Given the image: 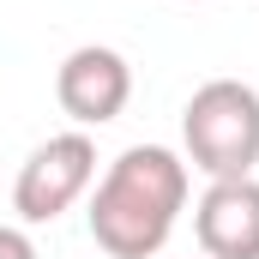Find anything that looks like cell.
<instances>
[{
  "mask_svg": "<svg viewBox=\"0 0 259 259\" xmlns=\"http://www.w3.org/2000/svg\"><path fill=\"white\" fill-rule=\"evenodd\" d=\"M193 169L169 145H127L91 187V241L109 259H157L187 211Z\"/></svg>",
  "mask_w": 259,
  "mask_h": 259,
  "instance_id": "obj_1",
  "label": "cell"
},
{
  "mask_svg": "<svg viewBox=\"0 0 259 259\" xmlns=\"http://www.w3.org/2000/svg\"><path fill=\"white\" fill-rule=\"evenodd\" d=\"M181 157L205 181H241L259 169V91L241 78H205L181 109Z\"/></svg>",
  "mask_w": 259,
  "mask_h": 259,
  "instance_id": "obj_2",
  "label": "cell"
},
{
  "mask_svg": "<svg viewBox=\"0 0 259 259\" xmlns=\"http://www.w3.org/2000/svg\"><path fill=\"white\" fill-rule=\"evenodd\" d=\"M91 187H97V139L84 127L49 133V139L18 163L12 211H18V223H55V217H66Z\"/></svg>",
  "mask_w": 259,
  "mask_h": 259,
  "instance_id": "obj_3",
  "label": "cell"
},
{
  "mask_svg": "<svg viewBox=\"0 0 259 259\" xmlns=\"http://www.w3.org/2000/svg\"><path fill=\"white\" fill-rule=\"evenodd\" d=\"M55 103L72 127H109L121 109L133 103V61L109 42H84L72 49L55 72Z\"/></svg>",
  "mask_w": 259,
  "mask_h": 259,
  "instance_id": "obj_4",
  "label": "cell"
},
{
  "mask_svg": "<svg viewBox=\"0 0 259 259\" xmlns=\"http://www.w3.org/2000/svg\"><path fill=\"white\" fill-rule=\"evenodd\" d=\"M193 235L205 259H259V181H211L193 205Z\"/></svg>",
  "mask_w": 259,
  "mask_h": 259,
  "instance_id": "obj_5",
  "label": "cell"
},
{
  "mask_svg": "<svg viewBox=\"0 0 259 259\" xmlns=\"http://www.w3.org/2000/svg\"><path fill=\"white\" fill-rule=\"evenodd\" d=\"M0 259H42L24 223H0Z\"/></svg>",
  "mask_w": 259,
  "mask_h": 259,
  "instance_id": "obj_6",
  "label": "cell"
},
{
  "mask_svg": "<svg viewBox=\"0 0 259 259\" xmlns=\"http://www.w3.org/2000/svg\"><path fill=\"white\" fill-rule=\"evenodd\" d=\"M199 259H205V253H199Z\"/></svg>",
  "mask_w": 259,
  "mask_h": 259,
  "instance_id": "obj_7",
  "label": "cell"
}]
</instances>
